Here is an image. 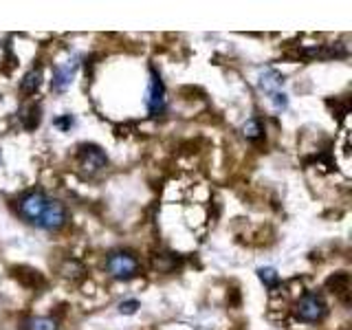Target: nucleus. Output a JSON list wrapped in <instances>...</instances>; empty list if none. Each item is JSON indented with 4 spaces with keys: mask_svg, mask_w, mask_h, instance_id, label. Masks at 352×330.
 Masks as SVG:
<instances>
[{
    "mask_svg": "<svg viewBox=\"0 0 352 330\" xmlns=\"http://www.w3.org/2000/svg\"><path fill=\"white\" fill-rule=\"evenodd\" d=\"M18 216L29 225H36L47 231H58L66 225L69 220V212H66L64 203L49 198L44 192L33 190L27 192L18 201Z\"/></svg>",
    "mask_w": 352,
    "mask_h": 330,
    "instance_id": "nucleus-1",
    "label": "nucleus"
},
{
    "mask_svg": "<svg viewBox=\"0 0 352 330\" xmlns=\"http://www.w3.org/2000/svg\"><path fill=\"white\" fill-rule=\"evenodd\" d=\"M326 313H328V306L324 302V297L317 291L304 293L300 297V302L295 304V317L300 319V322H306V324L322 322V319L326 317Z\"/></svg>",
    "mask_w": 352,
    "mask_h": 330,
    "instance_id": "nucleus-2",
    "label": "nucleus"
},
{
    "mask_svg": "<svg viewBox=\"0 0 352 330\" xmlns=\"http://www.w3.org/2000/svg\"><path fill=\"white\" fill-rule=\"evenodd\" d=\"M106 269L115 280H130V278H135V275H139L141 262L135 253H130V251H115L108 256Z\"/></svg>",
    "mask_w": 352,
    "mask_h": 330,
    "instance_id": "nucleus-3",
    "label": "nucleus"
},
{
    "mask_svg": "<svg viewBox=\"0 0 352 330\" xmlns=\"http://www.w3.org/2000/svg\"><path fill=\"white\" fill-rule=\"evenodd\" d=\"M165 84L161 80V75L157 73V69H150V82H148V95H146V106L148 113L152 117H159L165 110Z\"/></svg>",
    "mask_w": 352,
    "mask_h": 330,
    "instance_id": "nucleus-4",
    "label": "nucleus"
},
{
    "mask_svg": "<svg viewBox=\"0 0 352 330\" xmlns=\"http://www.w3.org/2000/svg\"><path fill=\"white\" fill-rule=\"evenodd\" d=\"M77 159H80V168L86 174H97L99 170L106 168L108 157L99 146H80L77 150Z\"/></svg>",
    "mask_w": 352,
    "mask_h": 330,
    "instance_id": "nucleus-5",
    "label": "nucleus"
},
{
    "mask_svg": "<svg viewBox=\"0 0 352 330\" xmlns=\"http://www.w3.org/2000/svg\"><path fill=\"white\" fill-rule=\"evenodd\" d=\"M77 66H80V62L73 60V62H66L64 66H58V69H55L53 84H51L53 91H64V88L73 82V77L77 73Z\"/></svg>",
    "mask_w": 352,
    "mask_h": 330,
    "instance_id": "nucleus-6",
    "label": "nucleus"
},
{
    "mask_svg": "<svg viewBox=\"0 0 352 330\" xmlns=\"http://www.w3.org/2000/svg\"><path fill=\"white\" fill-rule=\"evenodd\" d=\"M282 84H284V77H282L278 71H273V69L264 71V73L260 75V88H262V91L267 93V95L280 93Z\"/></svg>",
    "mask_w": 352,
    "mask_h": 330,
    "instance_id": "nucleus-7",
    "label": "nucleus"
},
{
    "mask_svg": "<svg viewBox=\"0 0 352 330\" xmlns=\"http://www.w3.org/2000/svg\"><path fill=\"white\" fill-rule=\"evenodd\" d=\"M262 132H264V128H262V121L258 117L247 119V124L242 126V135H245L249 141H258L262 137Z\"/></svg>",
    "mask_w": 352,
    "mask_h": 330,
    "instance_id": "nucleus-8",
    "label": "nucleus"
},
{
    "mask_svg": "<svg viewBox=\"0 0 352 330\" xmlns=\"http://www.w3.org/2000/svg\"><path fill=\"white\" fill-rule=\"evenodd\" d=\"M25 330H58V322L53 317H31Z\"/></svg>",
    "mask_w": 352,
    "mask_h": 330,
    "instance_id": "nucleus-9",
    "label": "nucleus"
},
{
    "mask_svg": "<svg viewBox=\"0 0 352 330\" xmlns=\"http://www.w3.org/2000/svg\"><path fill=\"white\" fill-rule=\"evenodd\" d=\"M40 77H42V71H31L25 75V80H22L20 84V91L25 93V95H31V93H36L38 91V86H40Z\"/></svg>",
    "mask_w": 352,
    "mask_h": 330,
    "instance_id": "nucleus-10",
    "label": "nucleus"
},
{
    "mask_svg": "<svg viewBox=\"0 0 352 330\" xmlns=\"http://www.w3.org/2000/svg\"><path fill=\"white\" fill-rule=\"evenodd\" d=\"M258 275H260L262 284H264V286H269V289H275V286H278V282H280V275H278V271L271 269V267H267V269H260V271H258Z\"/></svg>",
    "mask_w": 352,
    "mask_h": 330,
    "instance_id": "nucleus-11",
    "label": "nucleus"
},
{
    "mask_svg": "<svg viewBox=\"0 0 352 330\" xmlns=\"http://www.w3.org/2000/svg\"><path fill=\"white\" fill-rule=\"evenodd\" d=\"M139 308V302L137 300H128V302H121L119 304V313L121 315H135Z\"/></svg>",
    "mask_w": 352,
    "mask_h": 330,
    "instance_id": "nucleus-12",
    "label": "nucleus"
},
{
    "mask_svg": "<svg viewBox=\"0 0 352 330\" xmlns=\"http://www.w3.org/2000/svg\"><path fill=\"white\" fill-rule=\"evenodd\" d=\"M271 102H273L275 110H284L286 106H289V99H286L284 93H273L271 95Z\"/></svg>",
    "mask_w": 352,
    "mask_h": 330,
    "instance_id": "nucleus-13",
    "label": "nucleus"
},
{
    "mask_svg": "<svg viewBox=\"0 0 352 330\" xmlns=\"http://www.w3.org/2000/svg\"><path fill=\"white\" fill-rule=\"evenodd\" d=\"M71 124H73V119H71V117H66V119H60V121H58V126H62V128H69Z\"/></svg>",
    "mask_w": 352,
    "mask_h": 330,
    "instance_id": "nucleus-14",
    "label": "nucleus"
}]
</instances>
